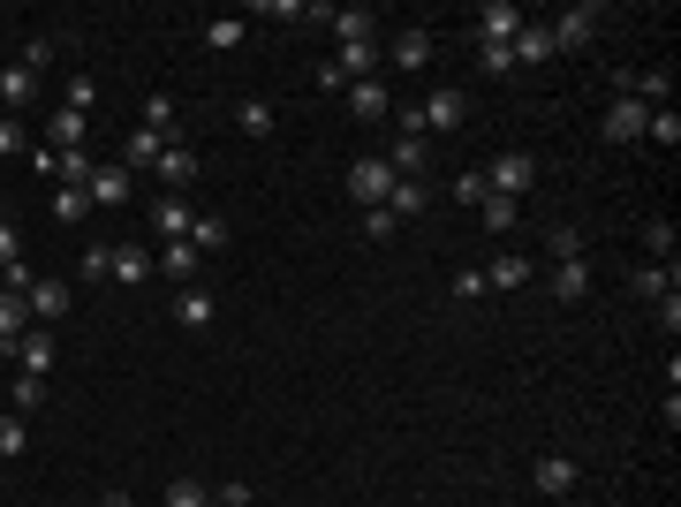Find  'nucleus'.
I'll return each mask as SVG.
<instances>
[{
  "mask_svg": "<svg viewBox=\"0 0 681 507\" xmlns=\"http://www.w3.org/2000/svg\"><path fill=\"white\" fill-rule=\"evenodd\" d=\"M636 296H652V304H667L674 296V265H636V281H629Z\"/></svg>",
  "mask_w": 681,
  "mask_h": 507,
  "instance_id": "nucleus-28",
  "label": "nucleus"
},
{
  "mask_svg": "<svg viewBox=\"0 0 681 507\" xmlns=\"http://www.w3.org/2000/svg\"><path fill=\"white\" fill-rule=\"evenodd\" d=\"M212 507H220V500H212Z\"/></svg>",
  "mask_w": 681,
  "mask_h": 507,
  "instance_id": "nucleus-50",
  "label": "nucleus"
},
{
  "mask_svg": "<svg viewBox=\"0 0 681 507\" xmlns=\"http://www.w3.org/2000/svg\"><path fill=\"white\" fill-rule=\"evenodd\" d=\"M235 129H243V137H250V145H265V137H273V129H281V114H273V107H265V99H243V107H235Z\"/></svg>",
  "mask_w": 681,
  "mask_h": 507,
  "instance_id": "nucleus-14",
  "label": "nucleus"
},
{
  "mask_svg": "<svg viewBox=\"0 0 681 507\" xmlns=\"http://www.w3.org/2000/svg\"><path fill=\"white\" fill-rule=\"evenodd\" d=\"M53 174H61V182H76V189H84V182H91V160H84V152H61V160H53Z\"/></svg>",
  "mask_w": 681,
  "mask_h": 507,
  "instance_id": "nucleus-43",
  "label": "nucleus"
},
{
  "mask_svg": "<svg viewBox=\"0 0 681 507\" xmlns=\"http://www.w3.org/2000/svg\"><path fill=\"white\" fill-rule=\"evenodd\" d=\"M340 99H348V114H356V122H386V114H394V99H386V84H371V76H363V84H348Z\"/></svg>",
  "mask_w": 681,
  "mask_h": 507,
  "instance_id": "nucleus-9",
  "label": "nucleus"
},
{
  "mask_svg": "<svg viewBox=\"0 0 681 507\" xmlns=\"http://www.w3.org/2000/svg\"><path fill=\"white\" fill-rule=\"evenodd\" d=\"M537 493H545V500H568V493H575V462H568V455H545V462H537Z\"/></svg>",
  "mask_w": 681,
  "mask_h": 507,
  "instance_id": "nucleus-16",
  "label": "nucleus"
},
{
  "mask_svg": "<svg viewBox=\"0 0 681 507\" xmlns=\"http://www.w3.org/2000/svg\"><path fill=\"white\" fill-rule=\"evenodd\" d=\"M23 447H30V424H23L15 409H0V462H15Z\"/></svg>",
  "mask_w": 681,
  "mask_h": 507,
  "instance_id": "nucleus-33",
  "label": "nucleus"
},
{
  "mask_svg": "<svg viewBox=\"0 0 681 507\" xmlns=\"http://www.w3.org/2000/svg\"><path fill=\"white\" fill-rule=\"evenodd\" d=\"M644 122H652V107H636L629 91L606 107V137H614V145H636V137H644Z\"/></svg>",
  "mask_w": 681,
  "mask_h": 507,
  "instance_id": "nucleus-6",
  "label": "nucleus"
},
{
  "mask_svg": "<svg viewBox=\"0 0 681 507\" xmlns=\"http://www.w3.org/2000/svg\"><path fill=\"white\" fill-rule=\"evenodd\" d=\"M91 99H99V84H91V76H69V84H61V107H76V114H91Z\"/></svg>",
  "mask_w": 681,
  "mask_h": 507,
  "instance_id": "nucleus-39",
  "label": "nucleus"
},
{
  "mask_svg": "<svg viewBox=\"0 0 681 507\" xmlns=\"http://www.w3.org/2000/svg\"><path fill=\"white\" fill-rule=\"evenodd\" d=\"M478 61H485V76H508V69H515L508 46H478Z\"/></svg>",
  "mask_w": 681,
  "mask_h": 507,
  "instance_id": "nucleus-46",
  "label": "nucleus"
},
{
  "mask_svg": "<svg viewBox=\"0 0 681 507\" xmlns=\"http://www.w3.org/2000/svg\"><path fill=\"white\" fill-rule=\"evenodd\" d=\"M145 129H160V137L174 145V99H168V91H152V99H145Z\"/></svg>",
  "mask_w": 681,
  "mask_h": 507,
  "instance_id": "nucleus-38",
  "label": "nucleus"
},
{
  "mask_svg": "<svg viewBox=\"0 0 681 507\" xmlns=\"http://www.w3.org/2000/svg\"><path fill=\"white\" fill-rule=\"evenodd\" d=\"M508 53H515V69H522V61H553V53H560V46H553V23H522L508 38Z\"/></svg>",
  "mask_w": 681,
  "mask_h": 507,
  "instance_id": "nucleus-10",
  "label": "nucleus"
},
{
  "mask_svg": "<svg viewBox=\"0 0 681 507\" xmlns=\"http://www.w3.org/2000/svg\"><path fill=\"white\" fill-rule=\"evenodd\" d=\"M30 91H38V76H30L23 61H15V69H0V99H8V107H23Z\"/></svg>",
  "mask_w": 681,
  "mask_h": 507,
  "instance_id": "nucleus-35",
  "label": "nucleus"
},
{
  "mask_svg": "<svg viewBox=\"0 0 681 507\" xmlns=\"http://www.w3.org/2000/svg\"><path fill=\"white\" fill-rule=\"evenodd\" d=\"M107 507H137V500H129V493H107Z\"/></svg>",
  "mask_w": 681,
  "mask_h": 507,
  "instance_id": "nucleus-49",
  "label": "nucleus"
},
{
  "mask_svg": "<svg viewBox=\"0 0 681 507\" xmlns=\"http://www.w3.org/2000/svg\"><path fill=\"white\" fill-rule=\"evenodd\" d=\"M197 265H205V258H197L189 243H160V258H152V273H168L174 288H189V281H197Z\"/></svg>",
  "mask_w": 681,
  "mask_h": 507,
  "instance_id": "nucleus-12",
  "label": "nucleus"
},
{
  "mask_svg": "<svg viewBox=\"0 0 681 507\" xmlns=\"http://www.w3.org/2000/svg\"><path fill=\"white\" fill-rule=\"evenodd\" d=\"M160 174L174 182V197H182V189L197 182V152H189V145H168V152H160Z\"/></svg>",
  "mask_w": 681,
  "mask_h": 507,
  "instance_id": "nucleus-24",
  "label": "nucleus"
},
{
  "mask_svg": "<svg viewBox=\"0 0 681 507\" xmlns=\"http://www.w3.org/2000/svg\"><path fill=\"white\" fill-rule=\"evenodd\" d=\"M189 250H197V258H220V250H227V220L197 212V220H189Z\"/></svg>",
  "mask_w": 681,
  "mask_h": 507,
  "instance_id": "nucleus-20",
  "label": "nucleus"
},
{
  "mask_svg": "<svg viewBox=\"0 0 681 507\" xmlns=\"http://www.w3.org/2000/svg\"><path fill=\"white\" fill-rule=\"evenodd\" d=\"M145 273H152V250H137V243H122V250H114V273H107V281H129V288H137Z\"/></svg>",
  "mask_w": 681,
  "mask_h": 507,
  "instance_id": "nucleus-27",
  "label": "nucleus"
},
{
  "mask_svg": "<svg viewBox=\"0 0 681 507\" xmlns=\"http://www.w3.org/2000/svg\"><path fill=\"white\" fill-rule=\"evenodd\" d=\"M530 273H537V265H530V258H522V250H500V258H493V273H485V281H493V288H522V281H530Z\"/></svg>",
  "mask_w": 681,
  "mask_h": 507,
  "instance_id": "nucleus-26",
  "label": "nucleus"
},
{
  "mask_svg": "<svg viewBox=\"0 0 681 507\" xmlns=\"http://www.w3.org/2000/svg\"><path fill=\"white\" fill-rule=\"evenodd\" d=\"M644 137H652V145H681V114H674V107H652Z\"/></svg>",
  "mask_w": 681,
  "mask_h": 507,
  "instance_id": "nucleus-37",
  "label": "nucleus"
},
{
  "mask_svg": "<svg viewBox=\"0 0 681 507\" xmlns=\"http://www.w3.org/2000/svg\"><path fill=\"white\" fill-rule=\"evenodd\" d=\"M30 334V304L15 288H0V356H15V341Z\"/></svg>",
  "mask_w": 681,
  "mask_h": 507,
  "instance_id": "nucleus-11",
  "label": "nucleus"
},
{
  "mask_svg": "<svg viewBox=\"0 0 681 507\" xmlns=\"http://www.w3.org/2000/svg\"><path fill=\"white\" fill-rule=\"evenodd\" d=\"M394 182H401V174L386 168V160H356V168H348V197H356L363 212H379V205L394 197Z\"/></svg>",
  "mask_w": 681,
  "mask_h": 507,
  "instance_id": "nucleus-2",
  "label": "nucleus"
},
{
  "mask_svg": "<svg viewBox=\"0 0 681 507\" xmlns=\"http://www.w3.org/2000/svg\"><path fill=\"white\" fill-rule=\"evenodd\" d=\"M76 273H84V281H107V273H114V243H91V250H84V265H76Z\"/></svg>",
  "mask_w": 681,
  "mask_h": 507,
  "instance_id": "nucleus-41",
  "label": "nucleus"
},
{
  "mask_svg": "<svg viewBox=\"0 0 681 507\" xmlns=\"http://www.w3.org/2000/svg\"><path fill=\"white\" fill-rule=\"evenodd\" d=\"M417 122H424V137H455V129L470 122V99H462L455 84H439V91H424V107H417Z\"/></svg>",
  "mask_w": 681,
  "mask_h": 507,
  "instance_id": "nucleus-1",
  "label": "nucleus"
},
{
  "mask_svg": "<svg viewBox=\"0 0 681 507\" xmlns=\"http://www.w3.org/2000/svg\"><path fill=\"white\" fill-rule=\"evenodd\" d=\"M174 319H182V326H212V296H205V288H182V296H174Z\"/></svg>",
  "mask_w": 681,
  "mask_h": 507,
  "instance_id": "nucleus-31",
  "label": "nucleus"
},
{
  "mask_svg": "<svg viewBox=\"0 0 681 507\" xmlns=\"http://www.w3.org/2000/svg\"><path fill=\"white\" fill-rule=\"evenodd\" d=\"M84 129H91V114H76V107H53V145H61V152H84Z\"/></svg>",
  "mask_w": 681,
  "mask_h": 507,
  "instance_id": "nucleus-21",
  "label": "nucleus"
},
{
  "mask_svg": "<svg viewBox=\"0 0 681 507\" xmlns=\"http://www.w3.org/2000/svg\"><path fill=\"white\" fill-rule=\"evenodd\" d=\"M530 182H537V160H530V152H500L493 174H485V189H493V197H515V205H522Z\"/></svg>",
  "mask_w": 681,
  "mask_h": 507,
  "instance_id": "nucleus-3",
  "label": "nucleus"
},
{
  "mask_svg": "<svg viewBox=\"0 0 681 507\" xmlns=\"http://www.w3.org/2000/svg\"><path fill=\"white\" fill-rule=\"evenodd\" d=\"M386 212H394V220H417V212H424V182H394Z\"/></svg>",
  "mask_w": 681,
  "mask_h": 507,
  "instance_id": "nucleus-36",
  "label": "nucleus"
},
{
  "mask_svg": "<svg viewBox=\"0 0 681 507\" xmlns=\"http://www.w3.org/2000/svg\"><path fill=\"white\" fill-rule=\"evenodd\" d=\"M545 250H553V258H583V227H568V220H560V227L545 235Z\"/></svg>",
  "mask_w": 681,
  "mask_h": 507,
  "instance_id": "nucleus-40",
  "label": "nucleus"
},
{
  "mask_svg": "<svg viewBox=\"0 0 681 507\" xmlns=\"http://www.w3.org/2000/svg\"><path fill=\"white\" fill-rule=\"evenodd\" d=\"M23 304H30V326H53V319L76 304V288H69V281H30V288H23Z\"/></svg>",
  "mask_w": 681,
  "mask_h": 507,
  "instance_id": "nucleus-5",
  "label": "nucleus"
},
{
  "mask_svg": "<svg viewBox=\"0 0 681 507\" xmlns=\"http://www.w3.org/2000/svg\"><path fill=\"white\" fill-rule=\"evenodd\" d=\"M455 197H462V205H478V197H485V174L462 168V174H455Z\"/></svg>",
  "mask_w": 681,
  "mask_h": 507,
  "instance_id": "nucleus-47",
  "label": "nucleus"
},
{
  "mask_svg": "<svg viewBox=\"0 0 681 507\" xmlns=\"http://www.w3.org/2000/svg\"><path fill=\"white\" fill-rule=\"evenodd\" d=\"M553 296H560V304H583V296H591V265H583V258H560V265H553Z\"/></svg>",
  "mask_w": 681,
  "mask_h": 507,
  "instance_id": "nucleus-15",
  "label": "nucleus"
},
{
  "mask_svg": "<svg viewBox=\"0 0 681 507\" xmlns=\"http://www.w3.org/2000/svg\"><path fill=\"white\" fill-rule=\"evenodd\" d=\"M522 23H530V15H522L515 0H485V8H478V46H508Z\"/></svg>",
  "mask_w": 681,
  "mask_h": 507,
  "instance_id": "nucleus-4",
  "label": "nucleus"
},
{
  "mask_svg": "<svg viewBox=\"0 0 681 507\" xmlns=\"http://www.w3.org/2000/svg\"><path fill=\"white\" fill-rule=\"evenodd\" d=\"M8 265H23V235L0 220V273H8Z\"/></svg>",
  "mask_w": 681,
  "mask_h": 507,
  "instance_id": "nucleus-45",
  "label": "nucleus"
},
{
  "mask_svg": "<svg viewBox=\"0 0 681 507\" xmlns=\"http://www.w3.org/2000/svg\"><path fill=\"white\" fill-rule=\"evenodd\" d=\"M84 189H91V212H99V205H122V197H129V168H91Z\"/></svg>",
  "mask_w": 681,
  "mask_h": 507,
  "instance_id": "nucleus-17",
  "label": "nucleus"
},
{
  "mask_svg": "<svg viewBox=\"0 0 681 507\" xmlns=\"http://www.w3.org/2000/svg\"><path fill=\"white\" fill-rule=\"evenodd\" d=\"M478 212H485V227H493V235H508L515 220H522V205H515V197H493V189L478 197Z\"/></svg>",
  "mask_w": 681,
  "mask_h": 507,
  "instance_id": "nucleus-29",
  "label": "nucleus"
},
{
  "mask_svg": "<svg viewBox=\"0 0 681 507\" xmlns=\"http://www.w3.org/2000/svg\"><path fill=\"white\" fill-rule=\"evenodd\" d=\"M205 46H212V53H235V46H243V15H212V23H205Z\"/></svg>",
  "mask_w": 681,
  "mask_h": 507,
  "instance_id": "nucleus-30",
  "label": "nucleus"
},
{
  "mask_svg": "<svg viewBox=\"0 0 681 507\" xmlns=\"http://www.w3.org/2000/svg\"><path fill=\"white\" fill-rule=\"evenodd\" d=\"M371 61H379V46H371V38H356V46H340V53H334V69L348 76V84H363V76H371Z\"/></svg>",
  "mask_w": 681,
  "mask_h": 507,
  "instance_id": "nucleus-23",
  "label": "nucleus"
},
{
  "mask_svg": "<svg viewBox=\"0 0 681 507\" xmlns=\"http://www.w3.org/2000/svg\"><path fill=\"white\" fill-rule=\"evenodd\" d=\"M326 23L340 30V46H356V38H371V15H363V8H326Z\"/></svg>",
  "mask_w": 681,
  "mask_h": 507,
  "instance_id": "nucleus-34",
  "label": "nucleus"
},
{
  "mask_svg": "<svg viewBox=\"0 0 681 507\" xmlns=\"http://www.w3.org/2000/svg\"><path fill=\"white\" fill-rule=\"evenodd\" d=\"M189 220H197V212H189L182 197H168V205H152V235H160V243H189Z\"/></svg>",
  "mask_w": 681,
  "mask_h": 507,
  "instance_id": "nucleus-13",
  "label": "nucleus"
},
{
  "mask_svg": "<svg viewBox=\"0 0 681 507\" xmlns=\"http://www.w3.org/2000/svg\"><path fill=\"white\" fill-rule=\"evenodd\" d=\"M38 401H46V379H30V371H15V386H8V409H15V417H30Z\"/></svg>",
  "mask_w": 681,
  "mask_h": 507,
  "instance_id": "nucleus-32",
  "label": "nucleus"
},
{
  "mask_svg": "<svg viewBox=\"0 0 681 507\" xmlns=\"http://www.w3.org/2000/svg\"><path fill=\"white\" fill-rule=\"evenodd\" d=\"M591 38H598V8H591V0H575V8L553 23V46H591Z\"/></svg>",
  "mask_w": 681,
  "mask_h": 507,
  "instance_id": "nucleus-8",
  "label": "nucleus"
},
{
  "mask_svg": "<svg viewBox=\"0 0 681 507\" xmlns=\"http://www.w3.org/2000/svg\"><path fill=\"white\" fill-rule=\"evenodd\" d=\"M160 152H168V137H160V129H129V145H122V168H160Z\"/></svg>",
  "mask_w": 681,
  "mask_h": 507,
  "instance_id": "nucleus-19",
  "label": "nucleus"
},
{
  "mask_svg": "<svg viewBox=\"0 0 681 507\" xmlns=\"http://www.w3.org/2000/svg\"><path fill=\"white\" fill-rule=\"evenodd\" d=\"M424 61H432V30H424V23H409V30L394 38V69H424Z\"/></svg>",
  "mask_w": 681,
  "mask_h": 507,
  "instance_id": "nucleus-18",
  "label": "nucleus"
},
{
  "mask_svg": "<svg viewBox=\"0 0 681 507\" xmlns=\"http://www.w3.org/2000/svg\"><path fill=\"white\" fill-rule=\"evenodd\" d=\"M386 235H394V212H386V205H379V212H363V243H386Z\"/></svg>",
  "mask_w": 681,
  "mask_h": 507,
  "instance_id": "nucleus-44",
  "label": "nucleus"
},
{
  "mask_svg": "<svg viewBox=\"0 0 681 507\" xmlns=\"http://www.w3.org/2000/svg\"><path fill=\"white\" fill-rule=\"evenodd\" d=\"M53 220H69V227H84V220H91V189H76V182H61V189H53Z\"/></svg>",
  "mask_w": 681,
  "mask_h": 507,
  "instance_id": "nucleus-22",
  "label": "nucleus"
},
{
  "mask_svg": "<svg viewBox=\"0 0 681 507\" xmlns=\"http://www.w3.org/2000/svg\"><path fill=\"white\" fill-rule=\"evenodd\" d=\"M15 371H30V379L53 371V326H30V334L15 341Z\"/></svg>",
  "mask_w": 681,
  "mask_h": 507,
  "instance_id": "nucleus-7",
  "label": "nucleus"
},
{
  "mask_svg": "<svg viewBox=\"0 0 681 507\" xmlns=\"http://www.w3.org/2000/svg\"><path fill=\"white\" fill-rule=\"evenodd\" d=\"M15 145H23V122H15V114H0V152H15Z\"/></svg>",
  "mask_w": 681,
  "mask_h": 507,
  "instance_id": "nucleus-48",
  "label": "nucleus"
},
{
  "mask_svg": "<svg viewBox=\"0 0 681 507\" xmlns=\"http://www.w3.org/2000/svg\"><path fill=\"white\" fill-rule=\"evenodd\" d=\"M168 507H212V493H205L197 478H174V485H168Z\"/></svg>",
  "mask_w": 681,
  "mask_h": 507,
  "instance_id": "nucleus-42",
  "label": "nucleus"
},
{
  "mask_svg": "<svg viewBox=\"0 0 681 507\" xmlns=\"http://www.w3.org/2000/svg\"><path fill=\"white\" fill-rule=\"evenodd\" d=\"M424 152H432V145H424V137H401V145H394V152H386V168L401 174V182H417V174H424Z\"/></svg>",
  "mask_w": 681,
  "mask_h": 507,
  "instance_id": "nucleus-25",
  "label": "nucleus"
}]
</instances>
